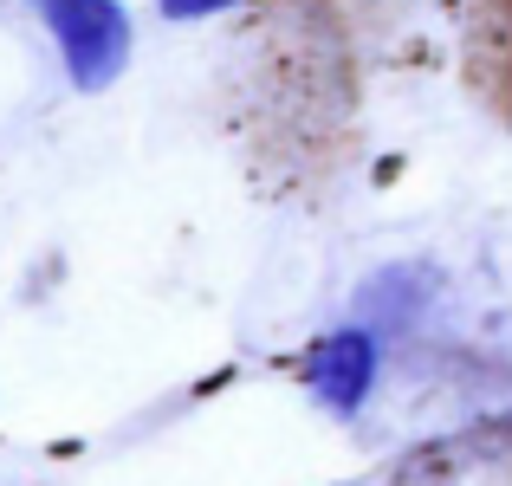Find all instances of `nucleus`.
Listing matches in <instances>:
<instances>
[{"label": "nucleus", "mask_w": 512, "mask_h": 486, "mask_svg": "<svg viewBox=\"0 0 512 486\" xmlns=\"http://www.w3.org/2000/svg\"><path fill=\"white\" fill-rule=\"evenodd\" d=\"M39 13L52 20L78 85H104L117 72V59H124V13L111 0H39Z\"/></svg>", "instance_id": "nucleus-1"}, {"label": "nucleus", "mask_w": 512, "mask_h": 486, "mask_svg": "<svg viewBox=\"0 0 512 486\" xmlns=\"http://www.w3.org/2000/svg\"><path fill=\"white\" fill-rule=\"evenodd\" d=\"M467 72H474L480 98L512 124V0L467 7Z\"/></svg>", "instance_id": "nucleus-2"}, {"label": "nucleus", "mask_w": 512, "mask_h": 486, "mask_svg": "<svg viewBox=\"0 0 512 486\" xmlns=\"http://www.w3.org/2000/svg\"><path fill=\"white\" fill-rule=\"evenodd\" d=\"M169 7H175V13H188V7H214V0H169Z\"/></svg>", "instance_id": "nucleus-3"}]
</instances>
